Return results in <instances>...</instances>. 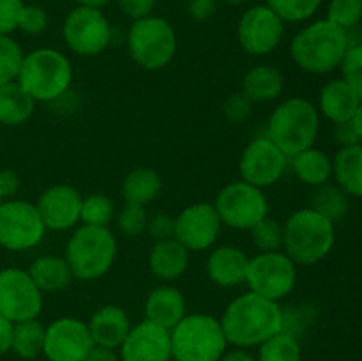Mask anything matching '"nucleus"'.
Instances as JSON below:
<instances>
[{"mask_svg":"<svg viewBox=\"0 0 362 361\" xmlns=\"http://www.w3.org/2000/svg\"><path fill=\"white\" fill-rule=\"evenodd\" d=\"M228 345L237 349L258 347L283 331L281 306L251 290L233 297L219 319Z\"/></svg>","mask_w":362,"mask_h":361,"instance_id":"nucleus-1","label":"nucleus"},{"mask_svg":"<svg viewBox=\"0 0 362 361\" xmlns=\"http://www.w3.org/2000/svg\"><path fill=\"white\" fill-rule=\"evenodd\" d=\"M346 50V32L327 20L306 25L290 42V55L293 62L311 74H327L334 71L341 66Z\"/></svg>","mask_w":362,"mask_h":361,"instance_id":"nucleus-2","label":"nucleus"},{"mask_svg":"<svg viewBox=\"0 0 362 361\" xmlns=\"http://www.w3.org/2000/svg\"><path fill=\"white\" fill-rule=\"evenodd\" d=\"M334 241V223L310 207L299 209L283 223V251L296 264L313 265L324 260Z\"/></svg>","mask_w":362,"mask_h":361,"instance_id":"nucleus-3","label":"nucleus"},{"mask_svg":"<svg viewBox=\"0 0 362 361\" xmlns=\"http://www.w3.org/2000/svg\"><path fill=\"white\" fill-rule=\"evenodd\" d=\"M320 130V115L311 101L290 98L272 110L267 122V134L290 159L313 147Z\"/></svg>","mask_w":362,"mask_h":361,"instance_id":"nucleus-4","label":"nucleus"},{"mask_svg":"<svg viewBox=\"0 0 362 361\" xmlns=\"http://www.w3.org/2000/svg\"><path fill=\"white\" fill-rule=\"evenodd\" d=\"M16 81L35 103L55 101L69 91L73 84V66L59 50H32L23 57Z\"/></svg>","mask_w":362,"mask_h":361,"instance_id":"nucleus-5","label":"nucleus"},{"mask_svg":"<svg viewBox=\"0 0 362 361\" xmlns=\"http://www.w3.org/2000/svg\"><path fill=\"white\" fill-rule=\"evenodd\" d=\"M117 257V239L110 227L80 225L66 244L64 258L73 276L81 282L103 278Z\"/></svg>","mask_w":362,"mask_h":361,"instance_id":"nucleus-6","label":"nucleus"},{"mask_svg":"<svg viewBox=\"0 0 362 361\" xmlns=\"http://www.w3.org/2000/svg\"><path fill=\"white\" fill-rule=\"evenodd\" d=\"M170 340L175 361H219L228 350L221 322L207 314H187L170 329Z\"/></svg>","mask_w":362,"mask_h":361,"instance_id":"nucleus-7","label":"nucleus"},{"mask_svg":"<svg viewBox=\"0 0 362 361\" xmlns=\"http://www.w3.org/2000/svg\"><path fill=\"white\" fill-rule=\"evenodd\" d=\"M179 46L175 28L166 18L151 14L131 23L127 30V52L140 67L159 71L173 60Z\"/></svg>","mask_w":362,"mask_h":361,"instance_id":"nucleus-8","label":"nucleus"},{"mask_svg":"<svg viewBox=\"0 0 362 361\" xmlns=\"http://www.w3.org/2000/svg\"><path fill=\"white\" fill-rule=\"evenodd\" d=\"M244 283L251 292L279 303L296 287L297 264L283 250L260 251L250 258Z\"/></svg>","mask_w":362,"mask_h":361,"instance_id":"nucleus-9","label":"nucleus"},{"mask_svg":"<svg viewBox=\"0 0 362 361\" xmlns=\"http://www.w3.org/2000/svg\"><path fill=\"white\" fill-rule=\"evenodd\" d=\"M214 207L223 225L233 230H251L269 216V202L264 190L243 179L226 184L216 197Z\"/></svg>","mask_w":362,"mask_h":361,"instance_id":"nucleus-10","label":"nucleus"},{"mask_svg":"<svg viewBox=\"0 0 362 361\" xmlns=\"http://www.w3.org/2000/svg\"><path fill=\"white\" fill-rule=\"evenodd\" d=\"M112 25L101 9L76 6L64 18L62 39L76 55H101L112 45Z\"/></svg>","mask_w":362,"mask_h":361,"instance_id":"nucleus-11","label":"nucleus"},{"mask_svg":"<svg viewBox=\"0 0 362 361\" xmlns=\"http://www.w3.org/2000/svg\"><path fill=\"white\" fill-rule=\"evenodd\" d=\"M46 227L35 204L4 200L0 204V246L9 251H27L42 241Z\"/></svg>","mask_w":362,"mask_h":361,"instance_id":"nucleus-12","label":"nucleus"},{"mask_svg":"<svg viewBox=\"0 0 362 361\" xmlns=\"http://www.w3.org/2000/svg\"><path fill=\"white\" fill-rule=\"evenodd\" d=\"M42 311V292L27 269L7 268L0 271V315L16 322L37 319Z\"/></svg>","mask_w":362,"mask_h":361,"instance_id":"nucleus-13","label":"nucleus"},{"mask_svg":"<svg viewBox=\"0 0 362 361\" xmlns=\"http://www.w3.org/2000/svg\"><path fill=\"white\" fill-rule=\"evenodd\" d=\"M290 158L269 137H258L246 145L239 159V173L244 183L264 188L274 186L285 176Z\"/></svg>","mask_w":362,"mask_h":361,"instance_id":"nucleus-14","label":"nucleus"},{"mask_svg":"<svg viewBox=\"0 0 362 361\" xmlns=\"http://www.w3.org/2000/svg\"><path fill=\"white\" fill-rule=\"evenodd\" d=\"M285 32L281 18L265 4L244 11L237 25V41L240 48L253 57H264L279 46Z\"/></svg>","mask_w":362,"mask_h":361,"instance_id":"nucleus-15","label":"nucleus"},{"mask_svg":"<svg viewBox=\"0 0 362 361\" xmlns=\"http://www.w3.org/2000/svg\"><path fill=\"white\" fill-rule=\"evenodd\" d=\"M94 347L87 322L60 317L45 328L42 356L48 361H85Z\"/></svg>","mask_w":362,"mask_h":361,"instance_id":"nucleus-16","label":"nucleus"},{"mask_svg":"<svg viewBox=\"0 0 362 361\" xmlns=\"http://www.w3.org/2000/svg\"><path fill=\"white\" fill-rule=\"evenodd\" d=\"M221 219L214 204L194 202L175 216V239L187 251H205L212 248L221 232Z\"/></svg>","mask_w":362,"mask_h":361,"instance_id":"nucleus-17","label":"nucleus"},{"mask_svg":"<svg viewBox=\"0 0 362 361\" xmlns=\"http://www.w3.org/2000/svg\"><path fill=\"white\" fill-rule=\"evenodd\" d=\"M81 198L80 191L69 184H53L46 188L35 204L46 230L66 232L76 229L80 223Z\"/></svg>","mask_w":362,"mask_h":361,"instance_id":"nucleus-18","label":"nucleus"},{"mask_svg":"<svg viewBox=\"0 0 362 361\" xmlns=\"http://www.w3.org/2000/svg\"><path fill=\"white\" fill-rule=\"evenodd\" d=\"M120 361H172V340L168 329L144 319L131 326L119 347Z\"/></svg>","mask_w":362,"mask_h":361,"instance_id":"nucleus-19","label":"nucleus"},{"mask_svg":"<svg viewBox=\"0 0 362 361\" xmlns=\"http://www.w3.org/2000/svg\"><path fill=\"white\" fill-rule=\"evenodd\" d=\"M250 257L233 244L214 248L207 258V275L212 283L223 289H232L246 282Z\"/></svg>","mask_w":362,"mask_h":361,"instance_id":"nucleus-20","label":"nucleus"},{"mask_svg":"<svg viewBox=\"0 0 362 361\" xmlns=\"http://www.w3.org/2000/svg\"><path fill=\"white\" fill-rule=\"evenodd\" d=\"M144 311L147 321L170 331L187 315L186 299L177 287L165 283L148 292Z\"/></svg>","mask_w":362,"mask_h":361,"instance_id":"nucleus-21","label":"nucleus"},{"mask_svg":"<svg viewBox=\"0 0 362 361\" xmlns=\"http://www.w3.org/2000/svg\"><path fill=\"white\" fill-rule=\"evenodd\" d=\"M88 331L95 345L119 349L131 329L129 315L117 304H105L90 315Z\"/></svg>","mask_w":362,"mask_h":361,"instance_id":"nucleus-22","label":"nucleus"},{"mask_svg":"<svg viewBox=\"0 0 362 361\" xmlns=\"http://www.w3.org/2000/svg\"><path fill=\"white\" fill-rule=\"evenodd\" d=\"M189 265V251L179 241H156L148 251V269L161 282L170 283L179 280Z\"/></svg>","mask_w":362,"mask_h":361,"instance_id":"nucleus-23","label":"nucleus"},{"mask_svg":"<svg viewBox=\"0 0 362 361\" xmlns=\"http://www.w3.org/2000/svg\"><path fill=\"white\" fill-rule=\"evenodd\" d=\"M361 103L359 96L343 78L327 81L318 96V110L334 124L352 120Z\"/></svg>","mask_w":362,"mask_h":361,"instance_id":"nucleus-24","label":"nucleus"},{"mask_svg":"<svg viewBox=\"0 0 362 361\" xmlns=\"http://www.w3.org/2000/svg\"><path fill=\"white\" fill-rule=\"evenodd\" d=\"M27 271L42 294L64 290L74 280L69 264L60 255H41L30 262Z\"/></svg>","mask_w":362,"mask_h":361,"instance_id":"nucleus-25","label":"nucleus"},{"mask_svg":"<svg viewBox=\"0 0 362 361\" xmlns=\"http://www.w3.org/2000/svg\"><path fill=\"white\" fill-rule=\"evenodd\" d=\"M283 74L269 64H258L251 67L243 78V94L251 103H271L283 92Z\"/></svg>","mask_w":362,"mask_h":361,"instance_id":"nucleus-26","label":"nucleus"},{"mask_svg":"<svg viewBox=\"0 0 362 361\" xmlns=\"http://www.w3.org/2000/svg\"><path fill=\"white\" fill-rule=\"evenodd\" d=\"M332 176L346 195L362 197V144L339 149L332 159Z\"/></svg>","mask_w":362,"mask_h":361,"instance_id":"nucleus-27","label":"nucleus"},{"mask_svg":"<svg viewBox=\"0 0 362 361\" xmlns=\"http://www.w3.org/2000/svg\"><path fill=\"white\" fill-rule=\"evenodd\" d=\"M161 190V176L151 166H136L129 170L122 180V195L129 204H151L159 197Z\"/></svg>","mask_w":362,"mask_h":361,"instance_id":"nucleus-28","label":"nucleus"},{"mask_svg":"<svg viewBox=\"0 0 362 361\" xmlns=\"http://www.w3.org/2000/svg\"><path fill=\"white\" fill-rule=\"evenodd\" d=\"M35 101L18 81L0 85V124L20 126L34 113Z\"/></svg>","mask_w":362,"mask_h":361,"instance_id":"nucleus-29","label":"nucleus"},{"mask_svg":"<svg viewBox=\"0 0 362 361\" xmlns=\"http://www.w3.org/2000/svg\"><path fill=\"white\" fill-rule=\"evenodd\" d=\"M290 163L297 179L308 186H322L327 184L332 177V159L317 147L299 152L290 159Z\"/></svg>","mask_w":362,"mask_h":361,"instance_id":"nucleus-30","label":"nucleus"},{"mask_svg":"<svg viewBox=\"0 0 362 361\" xmlns=\"http://www.w3.org/2000/svg\"><path fill=\"white\" fill-rule=\"evenodd\" d=\"M45 347V326L37 319L16 322L13 328L11 350L21 360H35L42 354Z\"/></svg>","mask_w":362,"mask_h":361,"instance_id":"nucleus-31","label":"nucleus"},{"mask_svg":"<svg viewBox=\"0 0 362 361\" xmlns=\"http://www.w3.org/2000/svg\"><path fill=\"white\" fill-rule=\"evenodd\" d=\"M310 209L317 211L318 214L325 216L336 223L346 214L349 209V195L341 190L339 186H332V184H322V186L315 188L311 193Z\"/></svg>","mask_w":362,"mask_h":361,"instance_id":"nucleus-32","label":"nucleus"},{"mask_svg":"<svg viewBox=\"0 0 362 361\" xmlns=\"http://www.w3.org/2000/svg\"><path fill=\"white\" fill-rule=\"evenodd\" d=\"M258 361H303V349L299 338L279 331L278 335L258 345Z\"/></svg>","mask_w":362,"mask_h":361,"instance_id":"nucleus-33","label":"nucleus"},{"mask_svg":"<svg viewBox=\"0 0 362 361\" xmlns=\"http://www.w3.org/2000/svg\"><path fill=\"white\" fill-rule=\"evenodd\" d=\"M115 218V205L105 193H90L81 198V225L108 227Z\"/></svg>","mask_w":362,"mask_h":361,"instance_id":"nucleus-34","label":"nucleus"},{"mask_svg":"<svg viewBox=\"0 0 362 361\" xmlns=\"http://www.w3.org/2000/svg\"><path fill=\"white\" fill-rule=\"evenodd\" d=\"M283 23H303L315 16L322 6V0H265Z\"/></svg>","mask_w":362,"mask_h":361,"instance_id":"nucleus-35","label":"nucleus"},{"mask_svg":"<svg viewBox=\"0 0 362 361\" xmlns=\"http://www.w3.org/2000/svg\"><path fill=\"white\" fill-rule=\"evenodd\" d=\"M23 57L21 46L11 35H0V85L16 81Z\"/></svg>","mask_w":362,"mask_h":361,"instance_id":"nucleus-36","label":"nucleus"},{"mask_svg":"<svg viewBox=\"0 0 362 361\" xmlns=\"http://www.w3.org/2000/svg\"><path fill=\"white\" fill-rule=\"evenodd\" d=\"M325 20L345 32L352 30L362 21V4L359 0H331Z\"/></svg>","mask_w":362,"mask_h":361,"instance_id":"nucleus-37","label":"nucleus"},{"mask_svg":"<svg viewBox=\"0 0 362 361\" xmlns=\"http://www.w3.org/2000/svg\"><path fill=\"white\" fill-rule=\"evenodd\" d=\"M255 246L260 251H279L283 250V223L278 219L265 216L250 230Z\"/></svg>","mask_w":362,"mask_h":361,"instance_id":"nucleus-38","label":"nucleus"},{"mask_svg":"<svg viewBox=\"0 0 362 361\" xmlns=\"http://www.w3.org/2000/svg\"><path fill=\"white\" fill-rule=\"evenodd\" d=\"M148 212L145 205L129 204L126 202L122 209L117 212V227L127 237H136L147 230Z\"/></svg>","mask_w":362,"mask_h":361,"instance_id":"nucleus-39","label":"nucleus"},{"mask_svg":"<svg viewBox=\"0 0 362 361\" xmlns=\"http://www.w3.org/2000/svg\"><path fill=\"white\" fill-rule=\"evenodd\" d=\"M343 80L356 91L362 101V45L350 46L341 60Z\"/></svg>","mask_w":362,"mask_h":361,"instance_id":"nucleus-40","label":"nucleus"},{"mask_svg":"<svg viewBox=\"0 0 362 361\" xmlns=\"http://www.w3.org/2000/svg\"><path fill=\"white\" fill-rule=\"evenodd\" d=\"M49 18L45 7L41 6H23L18 28L28 35H39L48 28Z\"/></svg>","mask_w":362,"mask_h":361,"instance_id":"nucleus-41","label":"nucleus"},{"mask_svg":"<svg viewBox=\"0 0 362 361\" xmlns=\"http://www.w3.org/2000/svg\"><path fill=\"white\" fill-rule=\"evenodd\" d=\"M253 113V103L243 94V92H237V94H230L228 98L223 101V115L228 122L232 124H243Z\"/></svg>","mask_w":362,"mask_h":361,"instance_id":"nucleus-42","label":"nucleus"},{"mask_svg":"<svg viewBox=\"0 0 362 361\" xmlns=\"http://www.w3.org/2000/svg\"><path fill=\"white\" fill-rule=\"evenodd\" d=\"M23 6V0H0V35L18 30Z\"/></svg>","mask_w":362,"mask_h":361,"instance_id":"nucleus-43","label":"nucleus"},{"mask_svg":"<svg viewBox=\"0 0 362 361\" xmlns=\"http://www.w3.org/2000/svg\"><path fill=\"white\" fill-rule=\"evenodd\" d=\"M147 232L154 241L173 239L175 237V218L166 212H158L154 216H148Z\"/></svg>","mask_w":362,"mask_h":361,"instance_id":"nucleus-44","label":"nucleus"},{"mask_svg":"<svg viewBox=\"0 0 362 361\" xmlns=\"http://www.w3.org/2000/svg\"><path fill=\"white\" fill-rule=\"evenodd\" d=\"M308 306H281L283 314V331L293 335L296 338H299V333L310 322V315H308Z\"/></svg>","mask_w":362,"mask_h":361,"instance_id":"nucleus-45","label":"nucleus"},{"mask_svg":"<svg viewBox=\"0 0 362 361\" xmlns=\"http://www.w3.org/2000/svg\"><path fill=\"white\" fill-rule=\"evenodd\" d=\"M156 2H158V0H117L119 9L122 11L124 16H127L133 21L154 14Z\"/></svg>","mask_w":362,"mask_h":361,"instance_id":"nucleus-46","label":"nucleus"},{"mask_svg":"<svg viewBox=\"0 0 362 361\" xmlns=\"http://www.w3.org/2000/svg\"><path fill=\"white\" fill-rule=\"evenodd\" d=\"M219 0H186L187 13L193 20L197 21H207L218 11Z\"/></svg>","mask_w":362,"mask_h":361,"instance_id":"nucleus-47","label":"nucleus"},{"mask_svg":"<svg viewBox=\"0 0 362 361\" xmlns=\"http://www.w3.org/2000/svg\"><path fill=\"white\" fill-rule=\"evenodd\" d=\"M332 137H334V142L339 145V149L361 144L359 133H357L356 126H354V120H345V122L336 124Z\"/></svg>","mask_w":362,"mask_h":361,"instance_id":"nucleus-48","label":"nucleus"},{"mask_svg":"<svg viewBox=\"0 0 362 361\" xmlns=\"http://www.w3.org/2000/svg\"><path fill=\"white\" fill-rule=\"evenodd\" d=\"M20 190V177L13 170H0V197L9 200Z\"/></svg>","mask_w":362,"mask_h":361,"instance_id":"nucleus-49","label":"nucleus"},{"mask_svg":"<svg viewBox=\"0 0 362 361\" xmlns=\"http://www.w3.org/2000/svg\"><path fill=\"white\" fill-rule=\"evenodd\" d=\"M13 328L14 324L7 321L6 317L0 315V356L11 350V343H13Z\"/></svg>","mask_w":362,"mask_h":361,"instance_id":"nucleus-50","label":"nucleus"},{"mask_svg":"<svg viewBox=\"0 0 362 361\" xmlns=\"http://www.w3.org/2000/svg\"><path fill=\"white\" fill-rule=\"evenodd\" d=\"M85 361H120V357L117 354V349H110V347L95 345L94 343Z\"/></svg>","mask_w":362,"mask_h":361,"instance_id":"nucleus-51","label":"nucleus"},{"mask_svg":"<svg viewBox=\"0 0 362 361\" xmlns=\"http://www.w3.org/2000/svg\"><path fill=\"white\" fill-rule=\"evenodd\" d=\"M219 361H258V360L257 356H253L247 349H237V347H233L232 350H226V353L219 357Z\"/></svg>","mask_w":362,"mask_h":361,"instance_id":"nucleus-52","label":"nucleus"},{"mask_svg":"<svg viewBox=\"0 0 362 361\" xmlns=\"http://www.w3.org/2000/svg\"><path fill=\"white\" fill-rule=\"evenodd\" d=\"M76 6L81 7H92V9H103V7L108 6L112 0H74Z\"/></svg>","mask_w":362,"mask_h":361,"instance_id":"nucleus-53","label":"nucleus"},{"mask_svg":"<svg viewBox=\"0 0 362 361\" xmlns=\"http://www.w3.org/2000/svg\"><path fill=\"white\" fill-rule=\"evenodd\" d=\"M352 120H354V126H356L357 133H359V138H361V142H362V103H361L359 110H357L356 117H354Z\"/></svg>","mask_w":362,"mask_h":361,"instance_id":"nucleus-54","label":"nucleus"},{"mask_svg":"<svg viewBox=\"0 0 362 361\" xmlns=\"http://www.w3.org/2000/svg\"><path fill=\"white\" fill-rule=\"evenodd\" d=\"M223 2L230 4V6H237V4H243V2H246V0H223Z\"/></svg>","mask_w":362,"mask_h":361,"instance_id":"nucleus-55","label":"nucleus"},{"mask_svg":"<svg viewBox=\"0 0 362 361\" xmlns=\"http://www.w3.org/2000/svg\"><path fill=\"white\" fill-rule=\"evenodd\" d=\"M2 202H4V200H2V197H0V204H2Z\"/></svg>","mask_w":362,"mask_h":361,"instance_id":"nucleus-56","label":"nucleus"},{"mask_svg":"<svg viewBox=\"0 0 362 361\" xmlns=\"http://www.w3.org/2000/svg\"><path fill=\"white\" fill-rule=\"evenodd\" d=\"M359 2H361V4H362V0H359Z\"/></svg>","mask_w":362,"mask_h":361,"instance_id":"nucleus-57","label":"nucleus"},{"mask_svg":"<svg viewBox=\"0 0 362 361\" xmlns=\"http://www.w3.org/2000/svg\"><path fill=\"white\" fill-rule=\"evenodd\" d=\"M172 361H175V360H172Z\"/></svg>","mask_w":362,"mask_h":361,"instance_id":"nucleus-58","label":"nucleus"}]
</instances>
